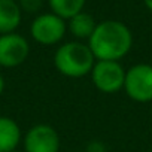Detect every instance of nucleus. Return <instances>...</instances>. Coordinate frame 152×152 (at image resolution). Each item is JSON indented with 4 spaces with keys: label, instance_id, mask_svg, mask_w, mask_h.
Instances as JSON below:
<instances>
[{
    "label": "nucleus",
    "instance_id": "1",
    "mask_svg": "<svg viewBox=\"0 0 152 152\" xmlns=\"http://www.w3.org/2000/svg\"><path fill=\"white\" fill-rule=\"evenodd\" d=\"M88 46L96 61H121L131 51L133 34L124 23L106 20L97 24Z\"/></svg>",
    "mask_w": 152,
    "mask_h": 152
},
{
    "label": "nucleus",
    "instance_id": "2",
    "mask_svg": "<svg viewBox=\"0 0 152 152\" xmlns=\"http://www.w3.org/2000/svg\"><path fill=\"white\" fill-rule=\"evenodd\" d=\"M96 58L88 46L81 40H72L60 45L54 54V67L66 78L79 79L90 75Z\"/></svg>",
    "mask_w": 152,
    "mask_h": 152
},
{
    "label": "nucleus",
    "instance_id": "3",
    "mask_svg": "<svg viewBox=\"0 0 152 152\" xmlns=\"http://www.w3.org/2000/svg\"><path fill=\"white\" fill-rule=\"evenodd\" d=\"M125 94L137 103L152 102V64L139 63L125 72Z\"/></svg>",
    "mask_w": 152,
    "mask_h": 152
},
{
    "label": "nucleus",
    "instance_id": "4",
    "mask_svg": "<svg viewBox=\"0 0 152 152\" xmlns=\"http://www.w3.org/2000/svg\"><path fill=\"white\" fill-rule=\"evenodd\" d=\"M125 72L119 61H96L90 76L96 90L103 94H115L124 90Z\"/></svg>",
    "mask_w": 152,
    "mask_h": 152
},
{
    "label": "nucleus",
    "instance_id": "5",
    "mask_svg": "<svg viewBox=\"0 0 152 152\" xmlns=\"http://www.w3.org/2000/svg\"><path fill=\"white\" fill-rule=\"evenodd\" d=\"M66 20L57 17L52 12L37 15L30 26V34L33 40L43 46H52L60 43L66 36Z\"/></svg>",
    "mask_w": 152,
    "mask_h": 152
},
{
    "label": "nucleus",
    "instance_id": "6",
    "mask_svg": "<svg viewBox=\"0 0 152 152\" xmlns=\"http://www.w3.org/2000/svg\"><path fill=\"white\" fill-rule=\"evenodd\" d=\"M24 152H60L58 131L49 124H36L23 137Z\"/></svg>",
    "mask_w": 152,
    "mask_h": 152
},
{
    "label": "nucleus",
    "instance_id": "7",
    "mask_svg": "<svg viewBox=\"0 0 152 152\" xmlns=\"http://www.w3.org/2000/svg\"><path fill=\"white\" fill-rule=\"evenodd\" d=\"M30 54L27 39L18 33L0 34V67L12 69L21 66Z\"/></svg>",
    "mask_w": 152,
    "mask_h": 152
},
{
    "label": "nucleus",
    "instance_id": "8",
    "mask_svg": "<svg viewBox=\"0 0 152 152\" xmlns=\"http://www.w3.org/2000/svg\"><path fill=\"white\" fill-rule=\"evenodd\" d=\"M23 142L18 122L9 116H0V152H15Z\"/></svg>",
    "mask_w": 152,
    "mask_h": 152
},
{
    "label": "nucleus",
    "instance_id": "9",
    "mask_svg": "<svg viewBox=\"0 0 152 152\" xmlns=\"http://www.w3.org/2000/svg\"><path fill=\"white\" fill-rule=\"evenodd\" d=\"M21 24V8L15 0H0V34L15 33Z\"/></svg>",
    "mask_w": 152,
    "mask_h": 152
},
{
    "label": "nucleus",
    "instance_id": "10",
    "mask_svg": "<svg viewBox=\"0 0 152 152\" xmlns=\"http://www.w3.org/2000/svg\"><path fill=\"white\" fill-rule=\"evenodd\" d=\"M69 31L72 33V36L78 40H88L91 37V34L94 33L97 23L94 20V17L88 12H79L78 15H75L69 20Z\"/></svg>",
    "mask_w": 152,
    "mask_h": 152
},
{
    "label": "nucleus",
    "instance_id": "11",
    "mask_svg": "<svg viewBox=\"0 0 152 152\" xmlns=\"http://www.w3.org/2000/svg\"><path fill=\"white\" fill-rule=\"evenodd\" d=\"M87 0H48L52 14L63 20H70L72 17L82 12Z\"/></svg>",
    "mask_w": 152,
    "mask_h": 152
},
{
    "label": "nucleus",
    "instance_id": "12",
    "mask_svg": "<svg viewBox=\"0 0 152 152\" xmlns=\"http://www.w3.org/2000/svg\"><path fill=\"white\" fill-rule=\"evenodd\" d=\"M20 8L28 14H36L40 11L42 5H43V0H20Z\"/></svg>",
    "mask_w": 152,
    "mask_h": 152
},
{
    "label": "nucleus",
    "instance_id": "13",
    "mask_svg": "<svg viewBox=\"0 0 152 152\" xmlns=\"http://www.w3.org/2000/svg\"><path fill=\"white\" fill-rule=\"evenodd\" d=\"M85 152H106V146L100 140H93L87 145Z\"/></svg>",
    "mask_w": 152,
    "mask_h": 152
},
{
    "label": "nucleus",
    "instance_id": "14",
    "mask_svg": "<svg viewBox=\"0 0 152 152\" xmlns=\"http://www.w3.org/2000/svg\"><path fill=\"white\" fill-rule=\"evenodd\" d=\"M5 87H6V84H5V78L2 75H0V96L3 94V91H5Z\"/></svg>",
    "mask_w": 152,
    "mask_h": 152
},
{
    "label": "nucleus",
    "instance_id": "15",
    "mask_svg": "<svg viewBox=\"0 0 152 152\" xmlns=\"http://www.w3.org/2000/svg\"><path fill=\"white\" fill-rule=\"evenodd\" d=\"M143 2H145V5H146V8L152 12V0H143Z\"/></svg>",
    "mask_w": 152,
    "mask_h": 152
},
{
    "label": "nucleus",
    "instance_id": "16",
    "mask_svg": "<svg viewBox=\"0 0 152 152\" xmlns=\"http://www.w3.org/2000/svg\"><path fill=\"white\" fill-rule=\"evenodd\" d=\"M15 152H21V151H15ZM23 152H24V151H23Z\"/></svg>",
    "mask_w": 152,
    "mask_h": 152
}]
</instances>
